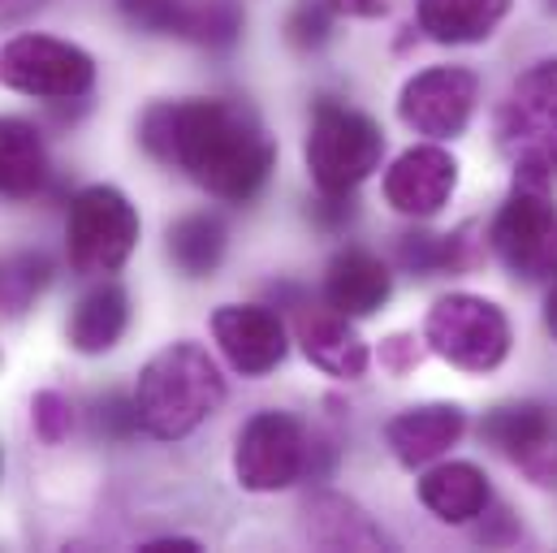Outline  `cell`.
<instances>
[{
	"label": "cell",
	"mask_w": 557,
	"mask_h": 553,
	"mask_svg": "<svg viewBox=\"0 0 557 553\" xmlns=\"http://www.w3.org/2000/svg\"><path fill=\"white\" fill-rule=\"evenodd\" d=\"M139 143L225 204H251L277 164V143L234 100L151 105L139 122Z\"/></svg>",
	"instance_id": "1"
},
{
	"label": "cell",
	"mask_w": 557,
	"mask_h": 553,
	"mask_svg": "<svg viewBox=\"0 0 557 553\" xmlns=\"http://www.w3.org/2000/svg\"><path fill=\"white\" fill-rule=\"evenodd\" d=\"M225 403V377L199 342H173L147 359L135 385L139 428L156 441H182Z\"/></svg>",
	"instance_id": "2"
},
{
	"label": "cell",
	"mask_w": 557,
	"mask_h": 553,
	"mask_svg": "<svg viewBox=\"0 0 557 553\" xmlns=\"http://www.w3.org/2000/svg\"><path fill=\"white\" fill-rule=\"evenodd\" d=\"M497 147L515 164V177L545 186L557 177V57L536 61L506 91L497 109Z\"/></svg>",
	"instance_id": "3"
},
{
	"label": "cell",
	"mask_w": 557,
	"mask_h": 553,
	"mask_svg": "<svg viewBox=\"0 0 557 553\" xmlns=\"http://www.w3.org/2000/svg\"><path fill=\"white\" fill-rule=\"evenodd\" d=\"M302 156L320 195H355V186L381 169L385 135L368 113L337 100H320L311 109Z\"/></svg>",
	"instance_id": "4"
},
{
	"label": "cell",
	"mask_w": 557,
	"mask_h": 553,
	"mask_svg": "<svg viewBox=\"0 0 557 553\" xmlns=\"http://www.w3.org/2000/svg\"><path fill=\"white\" fill-rule=\"evenodd\" d=\"M423 342L432 355L454 364L458 372H497L510 355V320L493 298L480 294H445L428 307Z\"/></svg>",
	"instance_id": "5"
},
{
	"label": "cell",
	"mask_w": 557,
	"mask_h": 553,
	"mask_svg": "<svg viewBox=\"0 0 557 553\" xmlns=\"http://www.w3.org/2000/svg\"><path fill=\"white\" fill-rule=\"evenodd\" d=\"M139 247V212L117 186H87L70 204V269L83 276L122 273Z\"/></svg>",
	"instance_id": "6"
},
{
	"label": "cell",
	"mask_w": 557,
	"mask_h": 553,
	"mask_svg": "<svg viewBox=\"0 0 557 553\" xmlns=\"http://www.w3.org/2000/svg\"><path fill=\"white\" fill-rule=\"evenodd\" d=\"M493 251L515 276L541 281L557 273V208L545 182L515 177L510 199L502 204L493 230Z\"/></svg>",
	"instance_id": "7"
},
{
	"label": "cell",
	"mask_w": 557,
	"mask_h": 553,
	"mask_svg": "<svg viewBox=\"0 0 557 553\" xmlns=\"http://www.w3.org/2000/svg\"><path fill=\"white\" fill-rule=\"evenodd\" d=\"M0 83L35 100H78L96 87V61L52 35H17L0 48Z\"/></svg>",
	"instance_id": "8"
},
{
	"label": "cell",
	"mask_w": 557,
	"mask_h": 553,
	"mask_svg": "<svg viewBox=\"0 0 557 553\" xmlns=\"http://www.w3.org/2000/svg\"><path fill=\"white\" fill-rule=\"evenodd\" d=\"M311 437L285 411H260L247 419L234 450V476L247 493H277L311 471Z\"/></svg>",
	"instance_id": "9"
},
{
	"label": "cell",
	"mask_w": 557,
	"mask_h": 553,
	"mask_svg": "<svg viewBox=\"0 0 557 553\" xmlns=\"http://www.w3.org/2000/svg\"><path fill=\"white\" fill-rule=\"evenodd\" d=\"M480 100V78L462 65H432L403 87L398 118L428 138H454L467 131Z\"/></svg>",
	"instance_id": "10"
},
{
	"label": "cell",
	"mask_w": 557,
	"mask_h": 553,
	"mask_svg": "<svg viewBox=\"0 0 557 553\" xmlns=\"http://www.w3.org/2000/svg\"><path fill=\"white\" fill-rule=\"evenodd\" d=\"M480 437L515 458L532 484H557V423L541 403H510L480 419Z\"/></svg>",
	"instance_id": "11"
},
{
	"label": "cell",
	"mask_w": 557,
	"mask_h": 553,
	"mask_svg": "<svg viewBox=\"0 0 557 553\" xmlns=\"http://www.w3.org/2000/svg\"><path fill=\"white\" fill-rule=\"evenodd\" d=\"M212 337H216L221 355L230 359V368L243 377H269L289 351L281 316L269 307H256V303L216 307Z\"/></svg>",
	"instance_id": "12"
},
{
	"label": "cell",
	"mask_w": 557,
	"mask_h": 553,
	"mask_svg": "<svg viewBox=\"0 0 557 553\" xmlns=\"http://www.w3.org/2000/svg\"><path fill=\"white\" fill-rule=\"evenodd\" d=\"M294 337L302 346V355L329 372V377H342V381H359L372 364L363 337L355 333L350 316H342L337 307L329 303H311V298H298L294 303Z\"/></svg>",
	"instance_id": "13"
},
{
	"label": "cell",
	"mask_w": 557,
	"mask_h": 553,
	"mask_svg": "<svg viewBox=\"0 0 557 553\" xmlns=\"http://www.w3.org/2000/svg\"><path fill=\"white\" fill-rule=\"evenodd\" d=\"M454 191H458V160L445 147H436V143H423V147L403 151L389 164V173H385V199H389V208L403 212V217H416V221L436 217L449 204Z\"/></svg>",
	"instance_id": "14"
},
{
	"label": "cell",
	"mask_w": 557,
	"mask_h": 553,
	"mask_svg": "<svg viewBox=\"0 0 557 553\" xmlns=\"http://www.w3.org/2000/svg\"><path fill=\"white\" fill-rule=\"evenodd\" d=\"M462 432H467V411L462 407L428 403V407H411V411L394 415L389 428H385V441H389V450L403 467H428L449 445H458Z\"/></svg>",
	"instance_id": "15"
},
{
	"label": "cell",
	"mask_w": 557,
	"mask_h": 553,
	"mask_svg": "<svg viewBox=\"0 0 557 553\" xmlns=\"http://www.w3.org/2000/svg\"><path fill=\"white\" fill-rule=\"evenodd\" d=\"M394 294V273L372 256V251H337L329 260V273H324V303L337 307L342 316L350 320H363L372 311H381Z\"/></svg>",
	"instance_id": "16"
},
{
	"label": "cell",
	"mask_w": 557,
	"mask_h": 553,
	"mask_svg": "<svg viewBox=\"0 0 557 553\" xmlns=\"http://www.w3.org/2000/svg\"><path fill=\"white\" fill-rule=\"evenodd\" d=\"M515 0H419V30L432 44H484L506 17Z\"/></svg>",
	"instance_id": "17"
},
{
	"label": "cell",
	"mask_w": 557,
	"mask_h": 553,
	"mask_svg": "<svg viewBox=\"0 0 557 553\" xmlns=\"http://www.w3.org/2000/svg\"><path fill=\"white\" fill-rule=\"evenodd\" d=\"M419 502L441 524H471L488 511L493 493L475 463H441L419 480Z\"/></svg>",
	"instance_id": "18"
},
{
	"label": "cell",
	"mask_w": 557,
	"mask_h": 553,
	"mask_svg": "<svg viewBox=\"0 0 557 553\" xmlns=\"http://www.w3.org/2000/svg\"><path fill=\"white\" fill-rule=\"evenodd\" d=\"M131 324V294L117 281H100L70 316V346L78 355H104L122 342Z\"/></svg>",
	"instance_id": "19"
},
{
	"label": "cell",
	"mask_w": 557,
	"mask_h": 553,
	"mask_svg": "<svg viewBox=\"0 0 557 553\" xmlns=\"http://www.w3.org/2000/svg\"><path fill=\"white\" fill-rule=\"evenodd\" d=\"M307 541L320 550H385V532L342 493L307 497Z\"/></svg>",
	"instance_id": "20"
},
{
	"label": "cell",
	"mask_w": 557,
	"mask_h": 553,
	"mask_svg": "<svg viewBox=\"0 0 557 553\" xmlns=\"http://www.w3.org/2000/svg\"><path fill=\"white\" fill-rule=\"evenodd\" d=\"M48 177V151L39 143V131L22 118H0V195L26 199Z\"/></svg>",
	"instance_id": "21"
},
{
	"label": "cell",
	"mask_w": 557,
	"mask_h": 553,
	"mask_svg": "<svg viewBox=\"0 0 557 553\" xmlns=\"http://www.w3.org/2000/svg\"><path fill=\"white\" fill-rule=\"evenodd\" d=\"M169 260L186 276H212L225 260V225L208 212H190L169 225Z\"/></svg>",
	"instance_id": "22"
},
{
	"label": "cell",
	"mask_w": 557,
	"mask_h": 553,
	"mask_svg": "<svg viewBox=\"0 0 557 553\" xmlns=\"http://www.w3.org/2000/svg\"><path fill=\"white\" fill-rule=\"evenodd\" d=\"M243 35V9L234 0H195L186 4V30L182 39L208 44V48H230Z\"/></svg>",
	"instance_id": "23"
},
{
	"label": "cell",
	"mask_w": 557,
	"mask_h": 553,
	"mask_svg": "<svg viewBox=\"0 0 557 553\" xmlns=\"http://www.w3.org/2000/svg\"><path fill=\"white\" fill-rule=\"evenodd\" d=\"M52 265L44 256H17V260H0V320L26 311V303L48 285Z\"/></svg>",
	"instance_id": "24"
},
{
	"label": "cell",
	"mask_w": 557,
	"mask_h": 553,
	"mask_svg": "<svg viewBox=\"0 0 557 553\" xmlns=\"http://www.w3.org/2000/svg\"><path fill=\"white\" fill-rule=\"evenodd\" d=\"M117 4L147 35H182L186 30V4L190 0H117Z\"/></svg>",
	"instance_id": "25"
},
{
	"label": "cell",
	"mask_w": 557,
	"mask_h": 553,
	"mask_svg": "<svg viewBox=\"0 0 557 553\" xmlns=\"http://www.w3.org/2000/svg\"><path fill=\"white\" fill-rule=\"evenodd\" d=\"M333 17H337V13L329 9V0H298V4L289 9L285 35H289V44H294V48L311 52V48H320V44L329 39Z\"/></svg>",
	"instance_id": "26"
},
{
	"label": "cell",
	"mask_w": 557,
	"mask_h": 553,
	"mask_svg": "<svg viewBox=\"0 0 557 553\" xmlns=\"http://www.w3.org/2000/svg\"><path fill=\"white\" fill-rule=\"evenodd\" d=\"M441 251H445V247H441V234H428V230H411V234H403V243H398L403 269L419 276L441 273Z\"/></svg>",
	"instance_id": "27"
},
{
	"label": "cell",
	"mask_w": 557,
	"mask_h": 553,
	"mask_svg": "<svg viewBox=\"0 0 557 553\" xmlns=\"http://www.w3.org/2000/svg\"><path fill=\"white\" fill-rule=\"evenodd\" d=\"M30 415H35V432H39L48 445L65 441V437H70V428H74V411H70V403H65L61 394H52V390L35 394Z\"/></svg>",
	"instance_id": "28"
},
{
	"label": "cell",
	"mask_w": 557,
	"mask_h": 553,
	"mask_svg": "<svg viewBox=\"0 0 557 553\" xmlns=\"http://www.w3.org/2000/svg\"><path fill=\"white\" fill-rule=\"evenodd\" d=\"M96 428H100L104 437H113V441L135 437V432H139V407H135V398H126V394L100 398V403H96Z\"/></svg>",
	"instance_id": "29"
},
{
	"label": "cell",
	"mask_w": 557,
	"mask_h": 553,
	"mask_svg": "<svg viewBox=\"0 0 557 553\" xmlns=\"http://www.w3.org/2000/svg\"><path fill=\"white\" fill-rule=\"evenodd\" d=\"M423 351H428L423 337H416V333H394V337L381 342V368L394 372V377H407V372H416L419 368Z\"/></svg>",
	"instance_id": "30"
},
{
	"label": "cell",
	"mask_w": 557,
	"mask_h": 553,
	"mask_svg": "<svg viewBox=\"0 0 557 553\" xmlns=\"http://www.w3.org/2000/svg\"><path fill=\"white\" fill-rule=\"evenodd\" d=\"M311 212H315V221H320L324 230H342V225L355 217V199H350V195H320V204H315Z\"/></svg>",
	"instance_id": "31"
},
{
	"label": "cell",
	"mask_w": 557,
	"mask_h": 553,
	"mask_svg": "<svg viewBox=\"0 0 557 553\" xmlns=\"http://www.w3.org/2000/svg\"><path fill=\"white\" fill-rule=\"evenodd\" d=\"M329 9L346 17H385L389 0H329Z\"/></svg>",
	"instance_id": "32"
},
{
	"label": "cell",
	"mask_w": 557,
	"mask_h": 553,
	"mask_svg": "<svg viewBox=\"0 0 557 553\" xmlns=\"http://www.w3.org/2000/svg\"><path fill=\"white\" fill-rule=\"evenodd\" d=\"M203 545L190 541V537H164V541H147L143 553H199Z\"/></svg>",
	"instance_id": "33"
},
{
	"label": "cell",
	"mask_w": 557,
	"mask_h": 553,
	"mask_svg": "<svg viewBox=\"0 0 557 553\" xmlns=\"http://www.w3.org/2000/svg\"><path fill=\"white\" fill-rule=\"evenodd\" d=\"M39 0H0V22H13V17H22V13H30Z\"/></svg>",
	"instance_id": "34"
},
{
	"label": "cell",
	"mask_w": 557,
	"mask_h": 553,
	"mask_svg": "<svg viewBox=\"0 0 557 553\" xmlns=\"http://www.w3.org/2000/svg\"><path fill=\"white\" fill-rule=\"evenodd\" d=\"M545 329L554 333V342H557V281H554V290H549V298H545Z\"/></svg>",
	"instance_id": "35"
},
{
	"label": "cell",
	"mask_w": 557,
	"mask_h": 553,
	"mask_svg": "<svg viewBox=\"0 0 557 553\" xmlns=\"http://www.w3.org/2000/svg\"><path fill=\"white\" fill-rule=\"evenodd\" d=\"M549 9H554V13H557V0H549Z\"/></svg>",
	"instance_id": "36"
},
{
	"label": "cell",
	"mask_w": 557,
	"mask_h": 553,
	"mask_svg": "<svg viewBox=\"0 0 557 553\" xmlns=\"http://www.w3.org/2000/svg\"><path fill=\"white\" fill-rule=\"evenodd\" d=\"M0 471H4V458H0Z\"/></svg>",
	"instance_id": "37"
}]
</instances>
